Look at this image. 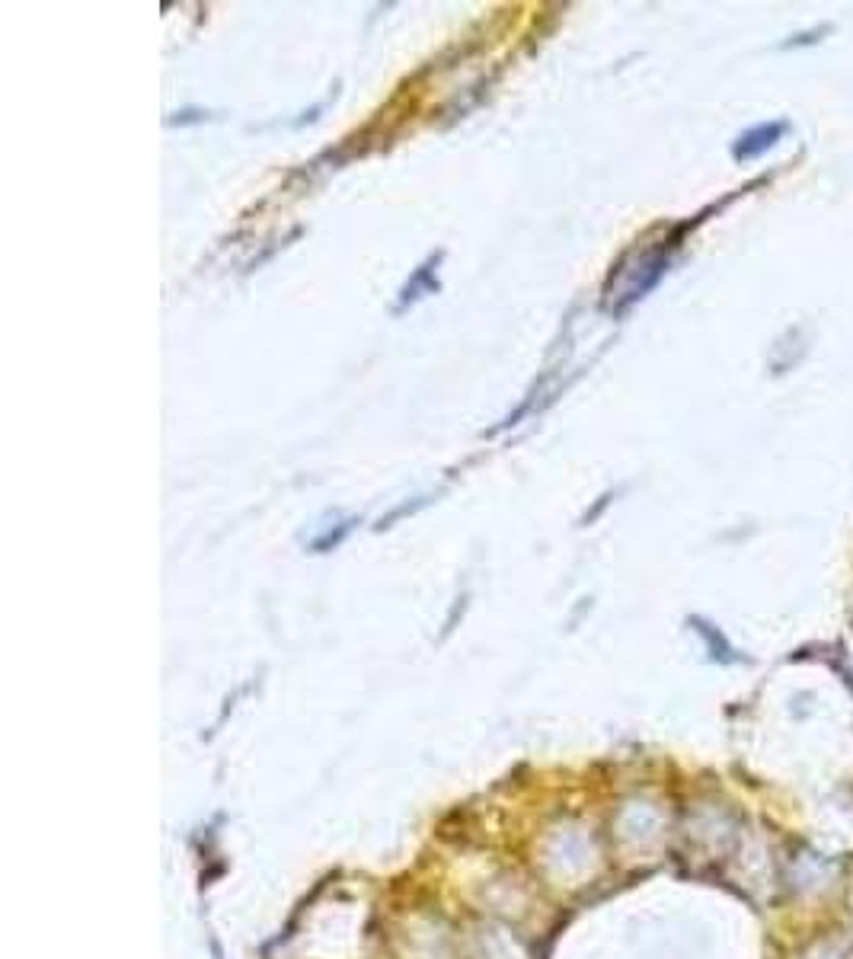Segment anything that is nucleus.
Wrapping results in <instances>:
<instances>
[{"instance_id":"nucleus-1","label":"nucleus","mask_w":853,"mask_h":959,"mask_svg":"<svg viewBox=\"0 0 853 959\" xmlns=\"http://www.w3.org/2000/svg\"><path fill=\"white\" fill-rule=\"evenodd\" d=\"M786 128H789L786 122H764V125L744 132L742 138H739V145H736V157H739V160H754V157H761L764 150L774 148L780 138L786 135Z\"/></svg>"}]
</instances>
